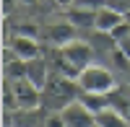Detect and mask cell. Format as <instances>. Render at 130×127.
Segmentation results:
<instances>
[{
	"mask_svg": "<svg viewBox=\"0 0 130 127\" xmlns=\"http://www.w3.org/2000/svg\"><path fill=\"white\" fill-rule=\"evenodd\" d=\"M81 101L96 114V112H102V109L109 107V93H83L81 91Z\"/></svg>",
	"mask_w": 130,
	"mask_h": 127,
	"instance_id": "cell-16",
	"label": "cell"
},
{
	"mask_svg": "<svg viewBox=\"0 0 130 127\" xmlns=\"http://www.w3.org/2000/svg\"><path fill=\"white\" fill-rule=\"evenodd\" d=\"M78 86H81L83 93H112V91L120 88V83H117V75H115L112 68H104V65L91 62L89 68L81 70Z\"/></svg>",
	"mask_w": 130,
	"mask_h": 127,
	"instance_id": "cell-2",
	"label": "cell"
},
{
	"mask_svg": "<svg viewBox=\"0 0 130 127\" xmlns=\"http://www.w3.org/2000/svg\"><path fill=\"white\" fill-rule=\"evenodd\" d=\"M8 47L13 49L18 57H24V60H34V57H42V55H44V47L39 44V39L21 36V34H13V39L8 41Z\"/></svg>",
	"mask_w": 130,
	"mask_h": 127,
	"instance_id": "cell-9",
	"label": "cell"
},
{
	"mask_svg": "<svg viewBox=\"0 0 130 127\" xmlns=\"http://www.w3.org/2000/svg\"><path fill=\"white\" fill-rule=\"evenodd\" d=\"M60 49H62V55L68 57L78 70L89 68L91 62H94V57H96L94 44H91V41H83V39H73L70 44H65V47H60Z\"/></svg>",
	"mask_w": 130,
	"mask_h": 127,
	"instance_id": "cell-5",
	"label": "cell"
},
{
	"mask_svg": "<svg viewBox=\"0 0 130 127\" xmlns=\"http://www.w3.org/2000/svg\"><path fill=\"white\" fill-rule=\"evenodd\" d=\"M94 127H96V124H94Z\"/></svg>",
	"mask_w": 130,
	"mask_h": 127,
	"instance_id": "cell-24",
	"label": "cell"
},
{
	"mask_svg": "<svg viewBox=\"0 0 130 127\" xmlns=\"http://www.w3.org/2000/svg\"><path fill=\"white\" fill-rule=\"evenodd\" d=\"M125 21H127V24H130V10H127V13H125Z\"/></svg>",
	"mask_w": 130,
	"mask_h": 127,
	"instance_id": "cell-22",
	"label": "cell"
},
{
	"mask_svg": "<svg viewBox=\"0 0 130 127\" xmlns=\"http://www.w3.org/2000/svg\"><path fill=\"white\" fill-rule=\"evenodd\" d=\"M81 99V86L75 78H65L57 73H50V78L42 88V107L47 112H62L68 104Z\"/></svg>",
	"mask_w": 130,
	"mask_h": 127,
	"instance_id": "cell-1",
	"label": "cell"
},
{
	"mask_svg": "<svg viewBox=\"0 0 130 127\" xmlns=\"http://www.w3.org/2000/svg\"><path fill=\"white\" fill-rule=\"evenodd\" d=\"M39 127H68V124H65V117H62V112H47Z\"/></svg>",
	"mask_w": 130,
	"mask_h": 127,
	"instance_id": "cell-18",
	"label": "cell"
},
{
	"mask_svg": "<svg viewBox=\"0 0 130 127\" xmlns=\"http://www.w3.org/2000/svg\"><path fill=\"white\" fill-rule=\"evenodd\" d=\"M125 24V13H120V10H115L109 5H104L96 10V29L94 31H102V34H112V31L117 26Z\"/></svg>",
	"mask_w": 130,
	"mask_h": 127,
	"instance_id": "cell-11",
	"label": "cell"
},
{
	"mask_svg": "<svg viewBox=\"0 0 130 127\" xmlns=\"http://www.w3.org/2000/svg\"><path fill=\"white\" fill-rule=\"evenodd\" d=\"M109 107H115L127 119V124H130V88H122L120 86L117 91H112L109 93Z\"/></svg>",
	"mask_w": 130,
	"mask_h": 127,
	"instance_id": "cell-14",
	"label": "cell"
},
{
	"mask_svg": "<svg viewBox=\"0 0 130 127\" xmlns=\"http://www.w3.org/2000/svg\"><path fill=\"white\" fill-rule=\"evenodd\" d=\"M65 18H68L78 31H94L96 29V10L70 5V8H65Z\"/></svg>",
	"mask_w": 130,
	"mask_h": 127,
	"instance_id": "cell-10",
	"label": "cell"
},
{
	"mask_svg": "<svg viewBox=\"0 0 130 127\" xmlns=\"http://www.w3.org/2000/svg\"><path fill=\"white\" fill-rule=\"evenodd\" d=\"M3 109L5 112H16L18 109V99H16V93H13L10 80H3Z\"/></svg>",
	"mask_w": 130,
	"mask_h": 127,
	"instance_id": "cell-17",
	"label": "cell"
},
{
	"mask_svg": "<svg viewBox=\"0 0 130 127\" xmlns=\"http://www.w3.org/2000/svg\"><path fill=\"white\" fill-rule=\"evenodd\" d=\"M52 3H55L57 8H70V5L75 3V0H52Z\"/></svg>",
	"mask_w": 130,
	"mask_h": 127,
	"instance_id": "cell-20",
	"label": "cell"
},
{
	"mask_svg": "<svg viewBox=\"0 0 130 127\" xmlns=\"http://www.w3.org/2000/svg\"><path fill=\"white\" fill-rule=\"evenodd\" d=\"M62 117H65V124L68 127H94L96 124V114L86 107L81 99L68 104V107L62 109Z\"/></svg>",
	"mask_w": 130,
	"mask_h": 127,
	"instance_id": "cell-7",
	"label": "cell"
},
{
	"mask_svg": "<svg viewBox=\"0 0 130 127\" xmlns=\"http://www.w3.org/2000/svg\"><path fill=\"white\" fill-rule=\"evenodd\" d=\"M127 88H130V86H127Z\"/></svg>",
	"mask_w": 130,
	"mask_h": 127,
	"instance_id": "cell-25",
	"label": "cell"
},
{
	"mask_svg": "<svg viewBox=\"0 0 130 127\" xmlns=\"http://www.w3.org/2000/svg\"><path fill=\"white\" fill-rule=\"evenodd\" d=\"M26 73H29V60H24V57L3 62V78H8V80H21V78H26Z\"/></svg>",
	"mask_w": 130,
	"mask_h": 127,
	"instance_id": "cell-15",
	"label": "cell"
},
{
	"mask_svg": "<svg viewBox=\"0 0 130 127\" xmlns=\"http://www.w3.org/2000/svg\"><path fill=\"white\" fill-rule=\"evenodd\" d=\"M127 5H130V0H127Z\"/></svg>",
	"mask_w": 130,
	"mask_h": 127,
	"instance_id": "cell-23",
	"label": "cell"
},
{
	"mask_svg": "<svg viewBox=\"0 0 130 127\" xmlns=\"http://www.w3.org/2000/svg\"><path fill=\"white\" fill-rule=\"evenodd\" d=\"M73 39H78V29H75L68 18L65 21H52V24L42 26V41L47 47H65Z\"/></svg>",
	"mask_w": 130,
	"mask_h": 127,
	"instance_id": "cell-3",
	"label": "cell"
},
{
	"mask_svg": "<svg viewBox=\"0 0 130 127\" xmlns=\"http://www.w3.org/2000/svg\"><path fill=\"white\" fill-rule=\"evenodd\" d=\"M26 78L34 83V86L44 88V83H47V78H50V65H47L44 55H42V57H34V60H29V73H26Z\"/></svg>",
	"mask_w": 130,
	"mask_h": 127,
	"instance_id": "cell-12",
	"label": "cell"
},
{
	"mask_svg": "<svg viewBox=\"0 0 130 127\" xmlns=\"http://www.w3.org/2000/svg\"><path fill=\"white\" fill-rule=\"evenodd\" d=\"M47 109H16V112H5V122L3 127H39L44 119Z\"/></svg>",
	"mask_w": 130,
	"mask_h": 127,
	"instance_id": "cell-8",
	"label": "cell"
},
{
	"mask_svg": "<svg viewBox=\"0 0 130 127\" xmlns=\"http://www.w3.org/2000/svg\"><path fill=\"white\" fill-rule=\"evenodd\" d=\"M18 5H29V8H34V5H39V0H16Z\"/></svg>",
	"mask_w": 130,
	"mask_h": 127,
	"instance_id": "cell-21",
	"label": "cell"
},
{
	"mask_svg": "<svg viewBox=\"0 0 130 127\" xmlns=\"http://www.w3.org/2000/svg\"><path fill=\"white\" fill-rule=\"evenodd\" d=\"M96 127H130V124L115 107H107L102 112H96Z\"/></svg>",
	"mask_w": 130,
	"mask_h": 127,
	"instance_id": "cell-13",
	"label": "cell"
},
{
	"mask_svg": "<svg viewBox=\"0 0 130 127\" xmlns=\"http://www.w3.org/2000/svg\"><path fill=\"white\" fill-rule=\"evenodd\" d=\"M44 60H47V65H50V73H57V75H65V78H75V80H78L81 70L62 55L60 47H44Z\"/></svg>",
	"mask_w": 130,
	"mask_h": 127,
	"instance_id": "cell-6",
	"label": "cell"
},
{
	"mask_svg": "<svg viewBox=\"0 0 130 127\" xmlns=\"http://www.w3.org/2000/svg\"><path fill=\"white\" fill-rule=\"evenodd\" d=\"M10 86H13V93H16V99H18V109H39L42 107V88L34 86L29 78L10 80Z\"/></svg>",
	"mask_w": 130,
	"mask_h": 127,
	"instance_id": "cell-4",
	"label": "cell"
},
{
	"mask_svg": "<svg viewBox=\"0 0 130 127\" xmlns=\"http://www.w3.org/2000/svg\"><path fill=\"white\" fill-rule=\"evenodd\" d=\"M109 0H75L73 5H78V8H89V10H99V8H104Z\"/></svg>",
	"mask_w": 130,
	"mask_h": 127,
	"instance_id": "cell-19",
	"label": "cell"
}]
</instances>
